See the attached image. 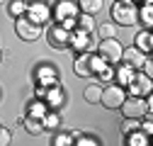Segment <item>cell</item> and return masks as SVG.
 Segmentation results:
<instances>
[{
	"mask_svg": "<svg viewBox=\"0 0 153 146\" xmlns=\"http://www.w3.org/2000/svg\"><path fill=\"white\" fill-rule=\"evenodd\" d=\"M32 78H34V83L49 88L53 83H59V68H56L51 61H42V63H36V68L32 71Z\"/></svg>",
	"mask_w": 153,
	"mask_h": 146,
	"instance_id": "obj_7",
	"label": "cell"
},
{
	"mask_svg": "<svg viewBox=\"0 0 153 146\" xmlns=\"http://www.w3.org/2000/svg\"><path fill=\"white\" fill-rule=\"evenodd\" d=\"M139 122H141V119H129V117H126V122L119 127V132H122V134H126V132H134V129H139Z\"/></svg>",
	"mask_w": 153,
	"mask_h": 146,
	"instance_id": "obj_30",
	"label": "cell"
},
{
	"mask_svg": "<svg viewBox=\"0 0 153 146\" xmlns=\"http://www.w3.org/2000/svg\"><path fill=\"white\" fill-rule=\"evenodd\" d=\"M10 144H12V134H10V129L0 127V146H10Z\"/></svg>",
	"mask_w": 153,
	"mask_h": 146,
	"instance_id": "obj_31",
	"label": "cell"
},
{
	"mask_svg": "<svg viewBox=\"0 0 153 146\" xmlns=\"http://www.w3.org/2000/svg\"><path fill=\"white\" fill-rule=\"evenodd\" d=\"M25 3L29 5V3H44V0H25Z\"/></svg>",
	"mask_w": 153,
	"mask_h": 146,
	"instance_id": "obj_34",
	"label": "cell"
},
{
	"mask_svg": "<svg viewBox=\"0 0 153 146\" xmlns=\"http://www.w3.org/2000/svg\"><path fill=\"white\" fill-rule=\"evenodd\" d=\"M71 144H73L71 132H59L56 129V134L51 136V146H71Z\"/></svg>",
	"mask_w": 153,
	"mask_h": 146,
	"instance_id": "obj_27",
	"label": "cell"
},
{
	"mask_svg": "<svg viewBox=\"0 0 153 146\" xmlns=\"http://www.w3.org/2000/svg\"><path fill=\"white\" fill-rule=\"evenodd\" d=\"M122 42L117 39V36H112V39H100V44L95 46V51L100 54L102 59H107L109 63H119V59H122Z\"/></svg>",
	"mask_w": 153,
	"mask_h": 146,
	"instance_id": "obj_8",
	"label": "cell"
},
{
	"mask_svg": "<svg viewBox=\"0 0 153 146\" xmlns=\"http://www.w3.org/2000/svg\"><path fill=\"white\" fill-rule=\"evenodd\" d=\"M68 39H71V32L63 27V25H51L49 29H46V44L51 46V49H56V51H63V49H68Z\"/></svg>",
	"mask_w": 153,
	"mask_h": 146,
	"instance_id": "obj_10",
	"label": "cell"
},
{
	"mask_svg": "<svg viewBox=\"0 0 153 146\" xmlns=\"http://www.w3.org/2000/svg\"><path fill=\"white\" fill-rule=\"evenodd\" d=\"M97 42H95V32H85L75 27L71 32V39H68V49H73L75 54H83V51H95Z\"/></svg>",
	"mask_w": 153,
	"mask_h": 146,
	"instance_id": "obj_4",
	"label": "cell"
},
{
	"mask_svg": "<svg viewBox=\"0 0 153 146\" xmlns=\"http://www.w3.org/2000/svg\"><path fill=\"white\" fill-rule=\"evenodd\" d=\"M148 59V54H143V51H139L136 46H129V49H122V63H126V66H131L134 71H141V66H143V61Z\"/></svg>",
	"mask_w": 153,
	"mask_h": 146,
	"instance_id": "obj_13",
	"label": "cell"
},
{
	"mask_svg": "<svg viewBox=\"0 0 153 146\" xmlns=\"http://www.w3.org/2000/svg\"><path fill=\"white\" fill-rule=\"evenodd\" d=\"M122 115L124 119H141L146 112H151V98H139V95H126L122 102Z\"/></svg>",
	"mask_w": 153,
	"mask_h": 146,
	"instance_id": "obj_2",
	"label": "cell"
},
{
	"mask_svg": "<svg viewBox=\"0 0 153 146\" xmlns=\"http://www.w3.org/2000/svg\"><path fill=\"white\" fill-rule=\"evenodd\" d=\"M126 3H134V5H139V3H141V0H126Z\"/></svg>",
	"mask_w": 153,
	"mask_h": 146,
	"instance_id": "obj_35",
	"label": "cell"
},
{
	"mask_svg": "<svg viewBox=\"0 0 153 146\" xmlns=\"http://www.w3.org/2000/svg\"><path fill=\"white\" fill-rule=\"evenodd\" d=\"M126 98V88L119 85V83H109V85H102V95H100V105L107 107V110H119L122 102Z\"/></svg>",
	"mask_w": 153,
	"mask_h": 146,
	"instance_id": "obj_3",
	"label": "cell"
},
{
	"mask_svg": "<svg viewBox=\"0 0 153 146\" xmlns=\"http://www.w3.org/2000/svg\"><path fill=\"white\" fill-rule=\"evenodd\" d=\"M17 122H20V124L25 127V132H27V134H32V136H39V134L44 132V124H42V119H36V117L22 115L20 119H17Z\"/></svg>",
	"mask_w": 153,
	"mask_h": 146,
	"instance_id": "obj_17",
	"label": "cell"
},
{
	"mask_svg": "<svg viewBox=\"0 0 153 146\" xmlns=\"http://www.w3.org/2000/svg\"><path fill=\"white\" fill-rule=\"evenodd\" d=\"M0 63H3V49H0Z\"/></svg>",
	"mask_w": 153,
	"mask_h": 146,
	"instance_id": "obj_36",
	"label": "cell"
},
{
	"mask_svg": "<svg viewBox=\"0 0 153 146\" xmlns=\"http://www.w3.org/2000/svg\"><path fill=\"white\" fill-rule=\"evenodd\" d=\"M0 95H3V90H0Z\"/></svg>",
	"mask_w": 153,
	"mask_h": 146,
	"instance_id": "obj_38",
	"label": "cell"
},
{
	"mask_svg": "<svg viewBox=\"0 0 153 146\" xmlns=\"http://www.w3.org/2000/svg\"><path fill=\"white\" fill-rule=\"evenodd\" d=\"M78 15H80V7L75 0H56L53 7H51L53 22H63V20H71V17H78Z\"/></svg>",
	"mask_w": 153,
	"mask_h": 146,
	"instance_id": "obj_9",
	"label": "cell"
},
{
	"mask_svg": "<svg viewBox=\"0 0 153 146\" xmlns=\"http://www.w3.org/2000/svg\"><path fill=\"white\" fill-rule=\"evenodd\" d=\"M0 5H7V0H0Z\"/></svg>",
	"mask_w": 153,
	"mask_h": 146,
	"instance_id": "obj_37",
	"label": "cell"
},
{
	"mask_svg": "<svg viewBox=\"0 0 153 146\" xmlns=\"http://www.w3.org/2000/svg\"><path fill=\"white\" fill-rule=\"evenodd\" d=\"M109 15H112V22L117 27H134L136 25V5L126 3V0H114Z\"/></svg>",
	"mask_w": 153,
	"mask_h": 146,
	"instance_id": "obj_1",
	"label": "cell"
},
{
	"mask_svg": "<svg viewBox=\"0 0 153 146\" xmlns=\"http://www.w3.org/2000/svg\"><path fill=\"white\" fill-rule=\"evenodd\" d=\"M95 34L100 39H112V36H117V25L114 22H100V25H95Z\"/></svg>",
	"mask_w": 153,
	"mask_h": 146,
	"instance_id": "obj_23",
	"label": "cell"
},
{
	"mask_svg": "<svg viewBox=\"0 0 153 146\" xmlns=\"http://www.w3.org/2000/svg\"><path fill=\"white\" fill-rule=\"evenodd\" d=\"M73 144H78V146H100V139L95 136V134H85V132H80L78 136H75Z\"/></svg>",
	"mask_w": 153,
	"mask_h": 146,
	"instance_id": "obj_28",
	"label": "cell"
},
{
	"mask_svg": "<svg viewBox=\"0 0 153 146\" xmlns=\"http://www.w3.org/2000/svg\"><path fill=\"white\" fill-rule=\"evenodd\" d=\"M7 12L12 17H22L27 12V3L25 0H7Z\"/></svg>",
	"mask_w": 153,
	"mask_h": 146,
	"instance_id": "obj_26",
	"label": "cell"
},
{
	"mask_svg": "<svg viewBox=\"0 0 153 146\" xmlns=\"http://www.w3.org/2000/svg\"><path fill=\"white\" fill-rule=\"evenodd\" d=\"M100 95H102V85H100V83H90V85H85V90H83V98H85V102H90V105H100Z\"/></svg>",
	"mask_w": 153,
	"mask_h": 146,
	"instance_id": "obj_22",
	"label": "cell"
},
{
	"mask_svg": "<svg viewBox=\"0 0 153 146\" xmlns=\"http://www.w3.org/2000/svg\"><path fill=\"white\" fill-rule=\"evenodd\" d=\"M46 112H49V107H46V102H44V100H39V98L29 100V102H27V107H25V115L36 117V119H42Z\"/></svg>",
	"mask_w": 153,
	"mask_h": 146,
	"instance_id": "obj_20",
	"label": "cell"
},
{
	"mask_svg": "<svg viewBox=\"0 0 153 146\" xmlns=\"http://www.w3.org/2000/svg\"><path fill=\"white\" fill-rule=\"evenodd\" d=\"M15 32L22 42H36L42 36V25L32 22L27 15H22V17H15Z\"/></svg>",
	"mask_w": 153,
	"mask_h": 146,
	"instance_id": "obj_5",
	"label": "cell"
},
{
	"mask_svg": "<svg viewBox=\"0 0 153 146\" xmlns=\"http://www.w3.org/2000/svg\"><path fill=\"white\" fill-rule=\"evenodd\" d=\"M95 78H97L100 85H102V83H112V80H114V63H107V66H105Z\"/></svg>",
	"mask_w": 153,
	"mask_h": 146,
	"instance_id": "obj_29",
	"label": "cell"
},
{
	"mask_svg": "<svg viewBox=\"0 0 153 146\" xmlns=\"http://www.w3.org/2000/svg\"><path fill=\"white\" fill-rule=\"evenodd\" d=\"M59 25H63L68 32H73V29H75V17H71V20H63V22H59Z\"/></svg>",
	"mask_w": 153,
	"mask_h": 146,
	"instance_id": "obj_33",
	"label": "cell"
},
{
	"mask_svg": "<svg viewBox=\"0 0 153 146\" xmlns=\"http://www.w3.org/2000/svg\"><path fill=\"white\" fill-rule=\"evenodd\" d=\"M136 22H141L143 29H151V25H153V0H141L136 5Z\"/></svg>",
	"mask_w": 153,
	"mask_h": 146,
	"instance_id": "obj_14",
	"label": "cell"
},
{
	"mask_svg": "<svg viewBox=\"0 0 153 146\" xmlns=\"http://www.w3.org/2000/svg\"><path fill=\"white\" fill-rule=\"evenodd\" d=\"M134 73H136V71H134L131 66H126V63H114V83H119V85H129V80L134 78Z\"/></svg>",
	"mask_w": 153,
	"mask_h": 146,
	"instance_id": "obj_16",
	"label": "cell"
},
{
	"mask_svg": "<svg viewBox=\"0 0 153 146\" xmlns=\"http://www.w3.org/2000/svg\"><path fill=\"white\" fill-rule=\"evenodd\" d=\"M153 93V83H151V76H146L143 71H136L134 78L129 80L126 85V95H139V98H151Z\"/></svg>",
	"mask_w": 153,
	"mask_h": 146,
	"instance_id": "obj_6",
	"label": "cell"
},
{
	"mask_svg": "<svg viewBox=\"0 0 153 146\" xmlns=\"http://www.w3.org/2000/svg\"><path fill=\"white\" fill-rule=\"evenodd\" d=\"M134 46H136L139 51H143V54H151V49H153V34H151V29H141L136 36H134Z\"/></svg>",
	"mask_w": 153,
	"mask_h": 146,
	"instance_id": "obj_18",
	"label": "cell"
},
{
	"mask_svg": "<svg viewBox=\"0 0 153 146\" xmlns=\"http://www.w3.org/2000/svg\"><path fill=\"white\" fill-rule=\"evenodd\" d=\"M32 22H36V25H49V20H51V7L46 5V0L44 3H29L27 5V12H25Z\"/></svg>",
	"mask_w": 153,
	"mask_h": 146,
	"instance_id": "obj_11",
	"label": "cell"
},
{
	"mask_svg": "<svg viewBox=\"0 0 153 146\" xmlns=\"http://www.w3.org/2000/svg\"><path fill=\"white\" fill-rule=\"evenodd\" d=\"M73 73L80 78H90V51H83V54H75V61H73Z\"/></svg>",
	"mask_w": 153,
	"mask_h": 146,
	"instance_id": "obj_15",
	"label": "cell"
},
{
	"mask_svg": "<svg viewBox=\"0 0 153 146\" xmlns=\"http://www.w3.org/2000/svg\"><path fill=\"white\" fill-rule=\"evenodd\" d=\"M80 7V12H88V15H97L105 5V0H75Z\"/></svg>",
	"mask_w": 153,
	"mask_h": 146,
	"instance_id": "obj_24",
	"label": "cell"
},
{
	"mask_svg": "<svg viewBox=\"0 0 153 146\" xmlns=\"http://www.w3.org/2000/svg\"><path fill=\"white\" fill-rule=\"evenodd\" d=\"M44 102L49 110H61L66 105V90L61 88V83H53L46 88V95H44Z\"/></svg>",
	"mask_w": 153,
	"mask_h": 146,
	"instance_id": "obj_12",
	"label": "cell"
},
{
	"mask_svg": "<svg viewBox=\"0 0 153 146\" xmlns=\"http://www.w3.org/2000/svg\"><path fill=\"white\" fill-rule=\"evenodd\" d=\"M44 95H46V85H39V83H36V88H34V98L44 100Z\"/></svg>",
	"mask_w": 153,
	"mask_h": 146,
	"instance_id": "obj_32",
	"label": "cell"
},
{
	"mask_svg": "<svg viewBox=\"0 0 153 146\" xmlns=\"http://www.w3.org/2000/svg\"><path fill=\"white\" fill-rule=\"evenodd\" d=\"M124 139H126V141H124L126 146H148V139H151V136H148L146 132H141V129H134V132H126Z\"/></svg>",
	"mask_w": 153,
	"mask_h": 146,
	"instance_id": "obj_21",
	"label": "cell"
},
{
	"mask_svg": "<svg viewBox=\"0 0 153 146\" xmlns=\"http://www.w3.org/2000/svg\"><path fill=\"white\" fill-rule=\"evenodd\" d=\"M61 122H63V117H61L59 110H49V112L42 117L44 132H56V129H61Z\"/></svg>",
	"mask_w": 153,
	"mask_h": 146,
	"instance_id": "obj_19",
	"label": "cell"
},
{
	"mask_svg": "<svg viewBox=\"0 0 153 146\" xmlns=\"http://www.w3.org/2000/svg\"><path fill=\"white\" fill-rule=\"evenodd\" d=\"M95 15H88V12H80L75 17V27L78 29H85V32H95Z\"/></svg>",
	"mask_w": 153,
	"mask_h": 146,
	"instance_id": "obj_25",
	"label": "cell"
}]
</instances>
